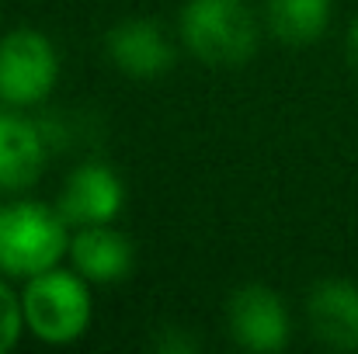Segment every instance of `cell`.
<instances>
[{
	"label": "cell",
	"instance_id": "1",
	"mask_svg": "<svg viewBox=\"0 0 358 354\" xmlns=\"http://www.w3.org/2000/svg\"><path fill=\"white\" fill-rule=\"evenodd\" d=\"M91 281L77 267H49L21 285L24 327L38 344L70 348L77 344L94 323V295Z\"/></svg>",
	"mask_w": 358,
	"mask_h": 354
},
{
	"label": "cell",
	"instance_id": "11",
	"mask_svg": "<svg viewBox=\"0 0 358 354\" xmlns=\"http://www.w3.org/2000/svg\"><path fill=\"white\" fill-rule=\"evenodd\" d=\"M334 17V0H264V21L285 45H313Z\"/></svg>",
	"mask_w": 358,
	"mask_h": 354
},
{
	"label": "cell",
	"instance_id": "10",
	"mask_svg": "<svg viewBox=\"0 0 358 354\" xmlns=\"http://www.w3.org/2000/svg\"><path fill=\"white\" fill-rule=\"evenodd\" d=\"M66 260L91 285H115V281L129 278V271L136 264V250H132L129 236L115 230V223H108V226H80V230H73Z\"/></svg>",
	"mask_w": 358,
	"mask_h": 354
},
{
	"label": "cell",
	"instance_id": "2",
	"mask_svg": "<svg viewBox=\"0 0 358 354\" xmlns=\"http://www.w3.org/2000/svg\"><path fill=\"white\" fill-rule=\"evenodd\" d=\"M73 226L59 212V205H45L35 198H14L0 205V274L31 278L63 264L70 253Z\"/></svg>",
	"mask_w": 358,
	"mask_h": 354
},
{
	"label": "cell",
	"instance_id": "4",
	"mask_svg": "<svg viewBox=\"0 0 358 354\" xmlns=\"http://www.w3.org/2000/svg\"><path fill=\"white\" fill-rule=\"evenodd\" d=\"M63 73L56 42L38 28H10L0 35V105L3 108H38L52 98Z\"/></svg>",
	"mask_w": 358,
	"mask_h": 354
},
{
	"label": "cell",
	"instance_id": "3",
	"mask_svg": "<svg viewBox=\"0 0 358 354\" xmlns=\"http://www.w3.org/2000/svg\"><path fill=\"white\" fill-rule=\"evenodd\" d=\"M178 35L209 66H240L257 52V17L243 0H188L178 17Z\"/></svg>",
	"mask_w": 358,
	"mask_h": 354
},
{
	"label": "cell",
	"instance_id": "6",
	"mask_svg": "<svg viewBox=\"0 0 358 354\" xmlns=\"http://www.w3.org/2000/svg\"><path fill=\"white\" fill-rule=\"evenodd\" d=\"M56 205L73 230L119 223L122 209H125V181L112 163L84 160L70 170Z\"/></svg>",
	"mask_w": 358,
	"mask_h": 354
},
{
	"label": "cell",
	"instance_id": "12",
	"mask_svg": "<svg viewBox=\"0 0 358 354\" xmlns=\"http://www.w3.org/2000/svg\"><path fill=\"white\" fill-rule=\"evenodd\" d=\"M24 334H28V327H24L21 292H14L10 288V278L0 274V354L14 351Z\"/></svg>",
	"mask_w": 358,
	"mask_h": 354
},
{
	"label": "cell",
	"instance_id": "8",
	"mask_svg": "<svg viewBox=\"0 0 358 354\" xmlns=\"http://www.w3.org/2000/svg\"><path fill=\"white\" fill-rule=\"evenodd\" d=\"M49 163V135L38 121L0 105V191H28Z\"/></svg>",
	"mask_w": 358,
	"mask_h": 354
},
{
	"label": "cell",
	"instance_id": "5",
	"mask_svg": "<svg viewBox=\"0 0 358 354\" xmlns=\"http://www.w3.org/2000/svg\"><path fill=\"white\" fill-rule=\"evenodd\" d=\"M227 327L243 351L278 354L292 341V316L285 299L261 281H247L227 302Z\"/></svg>",
	"mask_w": 358,
	"mask_h": 354
},
{
	"label": "cell",
	"instance_id": "14",
	"mask_svg": "<svg viewBox=\"0 0 358 354\" xmlns=\"http://www.w3.org/2000/svg\"><path fill=\"white\" fill-rule=\"evenodd\" d=\"M345 49H348V59L358 66V17L348 24V31H345Z\"/></svg>",
	"mask_w": 358,
	"mask_h": 354
},
{
	"label": "cell",
	"instance_id": "9",
	"mask_svg": "<svg viewBox=\"0 0 358 354\" xmlns=\"http://www.w3.org/2000/svg\"><path fill=\"white\" fill-rule=\"evenodd\" d=\"M306 327L331 351H358V285L348 278L317 281L306 295Z\"/></svg>",
	"mask_w": 358,
	"mask_h": 354
},
{
	"label": "cell",
	"instance_id": "13",
	"mask_svg": "<svg viewBox=\"0 0 358 354\" xmlns=\"http://www.w3.org/2000/svg\"><path fill=\"white\" fill-rule=\"evenodd\" d=\"M153 351L157 354H195L199 351V337L188 334L185 327H164L153 337Z\"/></svg>",
	"mask_w": 358,
	"mask_h": 354
},
{
	"label": "cell",
	"instance_id": "7",
	"mask_svg": "<svg viewBox=\"0 0 358 354\" xmlns=\"http://www.w3.org/2000/svg\"><path fill=\"white\" fill-rule=\"evenodd\" d=\"M105 56L119 73L132 80H160L174 66L178 49L153 17H125L108 28Z\"/></svg>",
	"mask_w": 358,
	"mask_h": 354
}]
</instances>
